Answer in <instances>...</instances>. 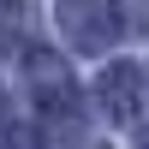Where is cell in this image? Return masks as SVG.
<instances>
[{
  "instance_id": "8992f818",
  "label": "cell",
  "mask_w": 149,
  "mask_h": 149,
  "mask_svg": "<svg viewBox=\"0 0 149 149\" xmlns=\"http://www.w3.org/2000/svg\"><path fill=\"white\" fill-rule=\"evenodd\" d=\"M137 149H149V143H137Z\"/></svg>"
},
{
  "instance_id": "3957f363",
  "label": "cell",
  "mask_w": 149,
  "mask_h": 149,
  "mask_svg": "<svg viewBox=\"0 0 149 149\" xmlns=\"http://www.w3.org/2000/svg\"><path fill=\"white\" fill-rule=\"evenodd\" d=\"M95 95H102V107H107L113 125H131L137 107H143V72L131 66V60H113V66L102 72V84H95Z\"/></svg>"
},
{
  "instance_id": "5b68a950",
  "label": "cell",
  "mask_w": 149,
  "mask_h": 149,
  "mask_svg": "<svg viewBox=\"0 0 149 149\" xmlns=\"http://www.w3.org/2000/svg\"><path fill=\"white\" fill-rule=\"evenodd\" d=\"M6 125H12V119H6V95H0V131H6Z\"/></svg>"
},
{
  "instance_id": "7a4b0ae2",
  "label": "cell",
  "mask_w": 149,
  "mask_h": 149,
  "mask_svg": "<svg viewBox=\"0 0 149 149\" xmlns=\"http://www.w3.org/2000/svg\"><path fill=\"white\" fill-rule=\"evenodd\" d=\"M54 18H60V36L78 54H107L125 36V12L113 0H54Z\"/></svg>"
},
{
  "instance_id": "6da1fadb",
  "label": "cell",
  "mask_w": 149,
  "mask_h": 149,
  "mask_svg": "<svg viewBox=\"0 0 149 149\" xmlns=\"http://www.w3.org/2000/svg\"><path fill=\"white\" fill-rule=\"evenodd\" d=\"M24 66H30L36 113L48 119V131H54V137H84V95H78V84H72L66 60L48 54V48H30V54H24Z\"/></svg>"
},
{
  "instance_id": "277c9868",
  "label": "cell",
  "mask_w": 149,
  "mask_h": 149,
  "mask_svg": "<svg viewBox=\"0 0 149 149\" xmlns=\"http://www.w3.org/2000/svg\"><path fill=\"white\" fill-rule=\"evenodd\" d=\"M0 149H42V131L24 125V119H12V125L0 131Z\"/></svg>"
}]
</instances>
